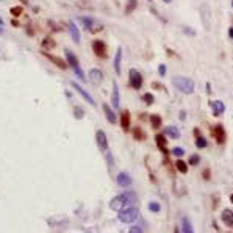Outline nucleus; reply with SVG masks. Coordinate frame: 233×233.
Instances as JSON below:
<instances>
[{
	"label": "nucleus",
	"instance_id": "nucleus-42",
	"mask_svg": "<svg viewBox=\"0 0 233 233\" xmlns=\"http://www.w3.org/2000/svg\"><path fill=\"white\" fill-rule=\"evenodd\" d=\"M153 88H155V89H158V88H160V83H157V81H155V83H153Z\"/></svg>",
	"mask_w": 233,
	"mask_h": 233
},
{
	"label": "nucleus",
	"instance_id": "nucleus-44",
	"mask_svg": "<svg viewBox=\"0 0 233 233\" xmlns=\"http://www.w3.org/2000/svg\"><path fill=\"white\" fill-rule=\"evenodd\" d=\"M230 202H231V203H233V194H231V196H230Z\"/></svg>",
	"mask_w": 233,
	"mask_h": 233
},
{
	"label": "nucleus",
	"instance_id": "nucleus-35",
	"mask_svg": "<svg viewBox=\"0 0 233 233\" xmlns=\"http://www.w3.org/2000/svg\"><path fill=\"white\" fill-rule=\"evenodd\" d=\"M183 31L188 33V36H196V31L193 28H189V27H183Z\"/></svg>",
	"mask_w": 233,
	"mask_h": 233
},
{
	"label": "nucleus",
	"instance_id": "nucleus-25",
	"mask_svg": "<svg viewBox=\"0 0 233 233\" xmlns=\"http://www.w3.org/2000/svg\"><path fill=\"white\" fill-rule=\"evenodd\" d=\"M133 136H135V139H138V141L146 139V135L142 133V130H141L139 127H135V128H133Z\"/></svg>",
	"mask_w": 233,
	"mask_h": 233
},
{
	"label": "nucleus",
	"instance_id": "nucleus-27",
	"mask_svg": "<svg viewBox=\"0 0 233 233\" xmlns=\"http://www.w3.org/2000/svg\"><path fill=\"white\" fill-rule=\"evenodd\" d=\"M55 46H57V44H55V41H53L52 38H46V39L43 41V47H44V49H47V50L53 49Z\"/></svg>",
	"mask_w": 233,
	"mask_h": 233
},
{
	"label": "nucleus",
	"instance_id": "nucleus-5",
	"mask_svg": "<svg viewBox=\"0 0 233 233\" xmlns=\"http://www.w3.org/2000/svg\"><path fill=\"white\" fill-rule=\"evenodd\" d=\"M92 50H94V53L97 55L99 58H105L106 57V44L103 43L102 39L92 41Z\"/></svg>",
	"mask_w": 233,
	"mask_h": 233
},
{
	"label": "nucleus",
	"instance_id": "nucleus-22",
	"mask_svg": "<svg viewBox=\"0 0 233 233\" xmlns=\"http://www.w3.org/2000/svg\"><path fill=\"white\" fill-rule=\"evenodd\" d=\"M150 124H152V128L158 130L161 127V117L158 114H152V116H150Z\"/></svg>",
	"mask_w": 233,
	"mask_h": 233
},
{
	"label": "nucleus",
	"instance_id": "nucleus-6",
	"mask_svg": "<svg viewBox=\"0 0 233 233\" xmlns=\"http://www.w3.org/2000/svg\"><path fill=\"white\" fill-rule=\"evenodd\" d=\"M128 78H130V85H131V88H135V89H141V86H142V75H141L138 71H136V69H131Z\"/></svg>",
	"mask_w": 233,
	"mask_h": 233
},
{
	"label": "nucleus",
	"instance_id": "nucleus-19",
	"mask_svg": "<svg viewBox=\"0 0 233 233\" xmlns=\"http://www.w3.org/2000/svg\"><path fill=\"white\" fill-rule=\"evenodd\" d=\"M164 135L169 136V138H172V139H179L180 138V130L177 127H168L166 131H164Z\"/></svg>",
	"mask_w": 233,
	"mask_h": 233
},
{
	"label": "nucleus",
	"instance_id": "nucleus-8",
	"mask_svg": "<svg viewBox=\"0 0 233 233\" xmlns=\"http://www.w3.org/2000/svg\"><path fill=\"white\" fill-rule=\"evenodd\" d=\"M95 141H97V146L102 152H106L108 150V138L103 130H97L95 131Z\"/></svg>",
	"mask_w": 233,
	"mask_h": 233
},
{
	"label": "nucleus",
	"instance_id": "nucleus-24",
	"mask_svg": "<svg viewBox=\"0 0 233 233\" xmlns=\"http://www.w3.org/2000/svg\"><path fill=\"white\" fill-rule=\"evenodd\" d=\"M175 166H177V169H179V172H182V174H186V172H188V164H186L183 160H177Z\"/></svg>",
	"mask_w": 233,
	"mask_h": 233
},
{
	"label": "nucleus",
	"instance_id": "nucleus-29",
	"mask_svg": "<svg viewBox=\"0 0 233 233\" xmlns=\"http://www.w3.org/2000/svg\"><path fill=\"white\" fill-rule=\"evenodd\" d=\"M81 22H83V25L86 27L88 30H91V27L95 24V20H94V19H91V17H81Z\"/></svg>",
	"mask_w": 233,
	"mask_h": 233
},
{
	"label": "nucleus",
	"instance_id": "nucleus-46",
	"mask_svg": "<svg viewBox=\"0 0 233 233\" xmlns=\"http://www.w3.org/2000/svg\"><path fill=\"white\" fill-rule=\"evenodd\" d=\"M2 33H3V30H2V28H0V35H2Z\"/></svg>",
	"mask_w": 233,
	"mask_h": 233
},
{
	"label": "nucleus",
	"instance_id": "nucleus-45",
	"mask_svg": "<svg viewBox=\"0 0 233 233\" xmlns=\"http://www.w3.org/2000/svg\"><path fill=\"white\" fill-rule=\"evenodd\" d=\"M0 25H3V20H2V19H0Z\"/></svg>",
	"mask_w": 233,
	"mask_h": 233
},
{
	"label": "nucleus",
	"instance_id": "nucleus-1",
	"mask_svg": "<svg viewBox=\"0 0 233 233\" xmlns=\"http://www.w3.org/2000/svg\"><path fill=\"white\" fill-rule=\"evenodd\" d=\"M172 85L183 94H193V91H194V81L188 77L175 75L172 78Z\"/></svg>",
	"mask_w": 233,
	"mask_h": 233
},
{
	"label": "nucleus",
	"instance_id": "nucleus-37",
	"mask_svg": "<svg viewBox=\"0 0 233 233\" xmlns=\"http://www.w3.org/2000/svg\"><path fill=\"white\" fill-rule=\"evenodd\" d=\"M158 71H160V75H166V66H164V64H160Z\"/></svg>",
	"mask_w": 233,
	"mask_h": 233
},
{
	"label": "nucleus",
	"instance_id": "nucleus-4",
	"mask_svg": "<svg viewBox=\"0 0 233 233\" xmlns=\"http://www.w3.org/2000/svg\"><path fill=\"white\" fill-rule=\"evenodd\" d=\"M199 14H200V19H202V24H203V28L210 30L211 28V9H210V5L208 3H202L199 6Z\"/></svg>",
	"mask_w": 233,
	"mask_h": 233
},
{
	"label": "nucleus",
	"instance_id": "nucleus-48",
	"mask_svg": "<svg viewBox=\"0 0 233 233\" xmlns=\"http://www.w3.org/2000/svg\"><path fill=\"white\" fill-rule=\"evenodd\" d=\"M149 2H150V0H149Z\"/></svg>",
	"mask_w": 233,
	"mask_h": 233
},
{
	"label": "nucleus",
	"instance_id": "nucleus-11",
	"mask_svg": "<svg viewBox=\"0 0 233 233\" xmlns=\"http://www.w3.org/2000/svg\"><path fill=\"white\" fill-rule=\"evenodd\" d=\"M89 80L92 81L94 85H100L102 80H103V74L100 69H91L89 71Z\"/></svg>",
	"mask_w": 233,
	"mask_h": 233
},
{
	"label": "nucleus",
	"instance_id": "nucleus-40",
	"mask_svg": "<svg viewBox=\"0 0 233 233\" xmlns=\"http://www.w3.org/2000/svg\"><path fill=\"white\" fill-rule=\"evenodd\" d=\"M228 36H230V38H231V39H233V27H231V28H230V30H228Z\"/></svg>",
	"mask_w": 233,
	"mask_h": 233
},
{
	"label": "nucleus",
	"instance_id": "nucleus-36",
	"mask_svg": "<svg viewBox=\"0 0 233 233\" xmlns=\"http://www.w3.org/2000/svg\"><path fill=\"white\" fill-rule=\"evenodd\" d=\"M80 109H81V108H78V106H77V108H75V116H77V117H78V119H80V117H83V116H85V111H80Z\"/></svg>",
	"mask_w": 233,
	"mask_h": 233
},
{
	"label": "nucleus",
	"instance_id": "nucleus-23",
	"mask_svg": "<svg viewBox=\"0 0 233 233\" xmlns=\"http://www.w3.org/2000/svg\"><path fill=\"white\" fill-rule=\"evenodd\" d=\"M207 146H208V141L205 139L202 135H197V136H196V147H199V149H205Z\"/></svg>",
	"mask_w": 233,
	"mask_h": 233
},
{
	"label": "nucleus",
	"instance_id": "nucleus-30",
	"mask_svg": "<svg viewBox=\"0 0 233 233\" xmlns=\"http://www.w3.org/2000/svg\"><path fill=\"white\" fill-rule=\"evenodd\" d=\"M199 163H200V157L199 155H191L189 160H188V164H191V166H197Z\"/></svg>",
	"mask_w": 233,
	"mask_h": 233
},
{
	"label": "nucleus",
	"instance_id": "nucleus-10",
	"mask_svg": "<svg viewBox=\"0 0 233 233\" xmlns=\"http://www.w3.org/2000/svg\"><path fill=\"white\" fill-rule=\"evenodd\" d=\"M213 135H214L217 144H224V141H225V130H224L222 125H216L213 128Z\"/></svg>",
	"mask_w": 233,
	"mask_h": 233
},
{
	"label": "nucleus",
	"instance_id": "nucleus-39",
	"mask_svg": "<svg viewBox=\"0 0 233 233\" xmlns=\"http://www.w3.org/2000/svg\"><path fill=\"white\" fill-rule=\"evenodd\" d=\"M203 179H205V180L210 179V171H208V169H205V171H203Z\"/></svg>",
	"mask_w": 233,
	"mask_h": 233
},
{
	"label": "nucleus",
	"instance_id": "nucleus-13",
	"mask_svg": "<svg viewBox=\"0 0 233 233\" xmlns=\"http://www.w3.org/2000/svg\"><path fill=\"white\" fill-rule=\"evenodd\" d=\"M119 88H117V83H113V94H111V103L114 106V109H119L120 108V100H119Z\"/></svg>",
	"mask_w": 233,
	"mask_h": 233
},
{
	"label": "nucleus",
	"instance_id": "nucleus-20",
	"mask_svg": "<svg viewBox=\"0 0 233 233\" xmlns=\"http://www.w3.org/2000/svg\"><path fill=\"white\" fill-rule=\"evenodd\" d=\"M120 60H122V49L116 50V57H114V71L119 75L120 74Z\"/></svg>",
	"mask_w": 233,
	"mask_h": 233
},
{
	"label": "nucleus",
	"instance_id": "nucleus-2",
	"mask_svg": "<svg viewBox=\"0 0 233 233\" xmlns=\"http://www.w3.org/2000/svg\"><path fill=\"white\" fill-rule=\"evenodd\" d=\"M138 216H139V211H138V208L136 207H125V208H122L120 211H119V214H117V217H119V221L120 222H124V224H131V222H135L136 219H138Z\"/></svg>",
	"mask_w": 233,
	"mask_h": 233
},
{
	"label": "nucleus",
	"instance_id": "nucleus-47",
	"mask_svg": "<svg viewBox=\"0 0 233 233\" xmlns=\"http://www.w3.org/2000/svg\"><path fill=\"white\" fill-rule=\"evenodd\" d=\"M231 5H233V2H231Z\"/></svg>",
	"mask_w": 233,
	"mask_h": 233
},
{
	"label": "nucleus",
	"instance_id": "nucleus-7",
	"mask_svg": "<svg viewBox=\"0 0 233 233\" xmlns=\"http://www.w3.org/2000/svg\"><path fill=\"white\" fill-rule=\"evenodd\" d=\"M71 86H72V88H74V89H75V91H77V92L81 95V97H83V99H85V100L89 103V105H92V106L95 105V100L91 97V94H89V92H88L85 88H81L78 83H75V81H72V83H71Z\"/></svg>",
	"mask_w": 233,
	"mask_h": 233
},
{
	"label": "nucleus",
	"instance_id": "nucleus-21",
	"mask_svg": "<svg viewBox=\"0 0 233 233\" xmlns=\"http://www.w3.org/2000/svg\"><path fill=\"white\" fill-rule=\"evenodd\" d=\"M221 217H222V222H225V224H228V225L233 224V211H231V210H224Z\"/></svg>",
	"mask_w": 233,
	"mask_h": 233
},
{
	"label": "nucleus",
	"instance_id": "nucleus-31",
	"mask_svg": "<svg viewBox=\"0 0 233 233\" xmlns=\"http://www.w3.org/2000/svg\"><path fill=\"white\" fill-rule=\"evenodd\" d=\"M22 13H24V8H22V6H13V8H11V14L14 16V17H19Z\"/></svg>",
	"mask_w": 233,
	"mask_h": 233
},
{
	"label": "nucleus",
	"instance_id": "nucleus-12",
	"mask_svg": "<svg viewBox=\"0 0 233 233\" xmlns=\"http://www.w3.org/2000/svg\"><path fill=\"white\" fill-rule=\"evenodd\" d=\"M69 33H71V38L75 44H80V30H78V27L75 22H69Z\"/></svg>",
	"mask_w": 233,
	"mask_h": 233
},
{
	"label": "nucleus",
	"instance_id": "nucleus-14",
	"mask_svg": "<svg viewBox=\"0 0 233 233\" xmlns=\"http://www.w3.org/2000/svg\"><path fill=\"white\" fill-rule=\"evenodd\" d=\"M116 180H117V185H120V186H130L131 185V177L127 172H119Z\"/></svg>",
	"mask_w": 233,
	"mask_h": 233
},
{
	"label": "nucleus",
	"instance_id": "nucleus-15",
	"mask_svg": "<svg viewBox=\"0 0 233 233\" xmlns=\"http://www.w3.org/2000/svg\"><path fill=\"white\" fill-rule=\"evenodd\" d=\"M103 113H105V117L108 119L109 124H116L117 122V117H116V113L113 111L111 108H109L106 103H103Z\"/></svg>",
	"mask_w": 233,
	"mask_h": 233
},
{
	"label": "nucleus",
	"instance_id": "nucleus-28",
	"mask_svg": "<svg viewBox=\"0 0 233 233\" xmlns=\"http://www.w3.org/2000/svg\"><path fill=\"white\" fill-rule=\"evenodd\" d=\"M149 210L152 211V213H158V211L161 210V205H160L158 202H153V200H152V202L149 203Z\"/></svg>",
	"mask_w": 233,
	"mask_h": 233
},
{
	"label": "nucleus",
	"instance_id": "nucleus-32",
	"mask_svg": "<svg viewBox=\"0 0 233 233\" xmlns=\"http://www.w3.org/2000/svg\"><path fill=\"white\" fill-rule=\"evenodd\" d=\"M183 231H186V233H191V231H193V227H191V222H189L188 217L183 219Z\"/></svg>",
	"mask_w": 233,
	"mask_h": 233
},
{
	"label": "nucleus",
	"instance_id": "nucleus-3",
	"mask_svg": "<svg viewBox=\"0 0 233 233\" xmlns=\"http://www.w3.org/2000/svg\"><path fill=\"white\" fill-rule=\"evenodd\" d=\"M64 55H66L67 64H69L72 69H74L75 75H77L80 80H85V74H83V71L80 69V63H78V60H77V57H75V53H74L72 50H69V49H66V50H64Z\"/></svg>",
	"mask_w": 233,
	"mask_h": 233
},
{
	"label": "nucleus",
	"instance_id": "nucleus-9",
	"mask_svg": "<svg viewBox=\"0 0 233 233\" xmlns=\"http://www.w3.org/2000/svg\"><path fill=\"white\" fill-rule=\"evenodd\" d=\"M43 55L47 58V60H50L55 66H58L60 69H67V61H64V60H61L60 57H55V55H50V53H47V52H43Z\"/></svg>",
	"mask_w": 233,
	"mask_h": 233
},
{
	"label": "nucleus",
	"instance_id": "nucleus-17",
	"mask_svg": "<svg viewBox=\"0 0 233 233\" xmlns=\"http://www.w3.org/2000/svg\"><path fill=\"white\" fill-rule=\"evenodd\" d=\"M155 141H157V144H158V147H160V150L161 152H164L166 153L168 152V141H166V136L164 135H157V138H155Z\"/></svg>",
	"mask_w": 233,
	"mask_h": 233
},
{
	"label": "nucleus",
	"instance_id": "nucleus-18",
	"mask_svg": "<svg viewBox=\"0 0 233 233\" xmlns=\"http://www.w3.org/2000/svg\"><path fill=\"white\" fill-rule=\"evenodd\" d=\"M130 113L128 111H124L120 114V125H122V128L124 130H128L130 128Z\"/></svg>",
	"mask_w": 233,
	"mask_h": 233
},
{
	"label": "nucleus",
	"instance_id": "nucleus-26",
	"mask_svg": "<svg viewBox=\"0 0 233 233\" xmlns=\"http://www.w3.org/2000/svg\"><path fill=\"white\" fill-rule=\"evenodd\" d=\"M136 5H138V0H128L127 5H125V14H130V13L136 8Z\"/></svg>",
	"mask_w": 233,
	"mask_h": 233
},
{
	"label": "nucleus",
	"instance_id": "nucleus-34",
	"mask_svg": "<svg viewBox=\"0 0 233 233\" xmlns=\"http://www.w3.org/2000/svg\"><path fill=\"white\" fill-rule=\"evenodd\" d=\"M183 153H185V150L182 147H174L172 149V155H175V157H183Z\"/></svg>",
	"mask_w": 233,
	"mask_h": 233
},
{
	"label": "nucleus",
	"instance_id": "nucleus-38",
	"mask_svg": "<svg viewBox=\"0 0 233 233\" xmlns=\"http://www.w3.org/2000/svg\"><path fill=\"white\" fill-rule=\"evenodd\" d=\"M130 231H131V233H141V231H142V228H139V227L133 225V227L130 228Z\"/></svg>",
	"mask_w": 233,
	"mask_h": 233
},
{
	"label": "nucleus",
	"instance_id": "nucleus-33",
	"mask_svg": "<svg viewBox=\"0 0 233 233\" xmlns=\"http://www.w3.org/2000/svg\"><path fill=\"white\" fill-rule=\"evenodd\" d=\"M142 100L147 103V105H152L153 102H155V99H153V95L152 94H150V92H147V94H144L142 95Z\"/></svg>",
	"mask_w": 233,
	"mask_h": 233
},
{
	"label": "nucleus",
	"instance_id": "nucleus-16",
	"mask_svg": "<svg viewBox=\"0 0 233 233\" xmlns=\"http://www.w3.org/2000/svg\"><path fill=\"white\" fill-rule=\"evenodd\" d=\"M211 108H213L214 116H221V114H224V111H225V105H224L221 100H214V102H211Z\"/></svg>",
	"mask_w": 233,
	"mask_h": 233
},
{
	"label": "nucleus",
	"instance_id": "nucleus-41",
	"mask_svg": "<svg viewBox=\"0 0 233 233\" xmlns=\"http://www.w3.org/2000/svg\"><path fill=\"white\" fill-rule=\"evenodd\" d=\"M185 117H186V114H185V111H182L180 113V119H185Z\"/></svg>",
	"mask_w": 233,
	"mask_h": 233
},
{
	"label": "nucleus",
	"instance_id": "nucleus-43",
	"mask_svg": "<svg viewBox=\"0 0 233 233\" xmlns=\"http://www.w3.org/2000/svg\"><path fill=\"white\" fill-rule=\"evenodd\" d=\"M163 2H164V3H171V2H172V0H163Z\"/></svg>",
	"mask_w": 233,
	"mask_h": 233
}]
</instances>
